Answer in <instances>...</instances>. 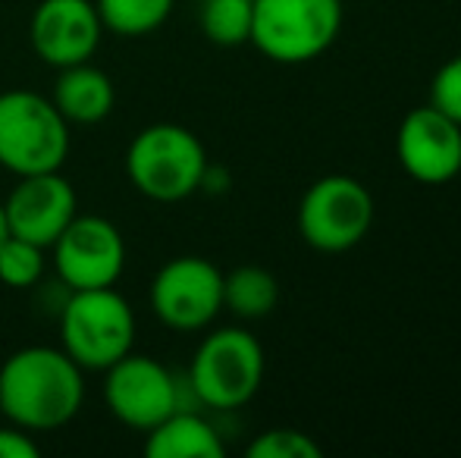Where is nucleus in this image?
<instances>
[{
    "instance_id": "10",
    "label": "nucleus",
    "mask_w": 461,
    "mask_h": 458,
    "mask_svg": "<svg viewBox=\"0 0 461 458\" xmlns=\"http://www.w3.org/2000/svg\"><path fill=\"white\" fill-rule=\"evenodd\" d=\"M50 248L57 276L69 292L116 286L126 267V238L97 214H76Z\"/></svg>"
},
{
    "instance_id": "18",
    "label": "nucleus",
    "mask_w": 461,
    "mask_h": 458,
    "mask_svg": "<svg viewBox=\"0 0 461 458\" xmlns=\"http://www.w3.org/2000/svg\"><path fill=\"white\" fill-rule=\"evenodd\" d=\"M255 0H201L198 22L207 41L220 48H236L251 38Z\"/></svg>"
},
{
    "instance_id": "4",
    "label": "nucleus",
    "mask_w": 461,
    "mask_h": 458,
    "mask_svg": "<svg viewBox=\"0 0 461 458\" xmlns=\"http://www.w3.org/2000/svg\"><path fill=\"white\" fill-rule=\"evenodd\" d=\"M60 343L82 371H107L132 352L135 311L116 286L76 289L60 311Z\"/></svg>"
},
{
    "instance_id": "3",
    "label": "nucleus",
    "mask_w": 461,
    "mask_h": 458,
    "mask_svg": "<svg viewBox=\"0 0 461 458\" xmlns=\"http://www.w3.org/2000/svg\"><path fill=\"white\" fill-rule=\"evenodd\" d=\"M69 122L54 101L13 88L0 94V166L13 176L54 173L67 164Z\"/></svg>"
},
{
    "instance_id": "20",
    "label": "nucleus",
    "mask_w": 461,
    "mask_h": 458,
    "mask_svg": "<svg viewBox=\"0 0 461 458\" xmlns=\"http://www.w3.org/2000/svg\"><path fill=\"white\" fill-rule=\"evenodd\" d=\"M323 449L304 430L270 427L258 434L249 446V458H321Z\"/></svg>"
},
{
    "instance_id": "1",
    "label": "nucleus",
    "mask_w": 461,
    "mask_h": 458,
    "mask_svg": "<svg viewBox=\"0 0 461 458\" xmlns=\"http://www.w3.org/2000/svg\"><path fill=\"white\" fill-rule=\"evenodd\" d=\"M86 402V371L54 346H25L0 364V411L16 427H67Z\"/></svg>"
},
{
    "instance_id": "15",
    "label": "nucleus",
    "mask_w": 461,
    "mask_h": 458,
    "mask_svg": "<svg viewBox=\"0 0 461 458\" xmlns=\"http://www.w3.org/2000/svg\"><path fill=\"white\" fill-rule=\"evenodd\" d=\"M217 427L192 409H176L145 434L148 458H223Z\"/></svg>"
},
{
    "instance_id": "23",
    "label": "nucleus",
    "mask_w": 461,
    "mask_h": 458,
    "mask_svg": "<svg viewBox=\"0 0 461 458\" xmlns=\"http://www.w3.org/2000/svg\"><path fill=\"white\" fill-rule=\"evenodd\" d=\"M10 236V227H6V214H4V202H0V242Z\"/></svg>"
},
{
    "instance_id": "14",
    "label": "nucleus",
    "mask_w": 461,
    "mask_h": 458,
    "mask_svg": "<svg viewBox=\"0 0 461 458\" xmlns=\"http://www.w3.org/2000/svg\"><path fill=\"white\" fill-rule=\"evenodd\" d=\"M50 101L69 126H95L107 120L116 104V88L104 69L92 67V60L76 67L57 69V82Z\"/></svg>"
},
{
    "instance_id": "11",
    "label": "nucleus",
    "mask_w": 461,
    "mask_h": 458,
    "mask_svg": "<svg viewBox=\"0 0 461 458\" xmlns=\"http://www.w3.org/2000/svg\"><path fill=\"white\" fill-rule=\"evenodd\" d=\"M395 154L414 183H452L461 173V126L433 104L414 107L395 132Z\"/></svg>"
},
{
    "instance_id": "22",
    "label": "nucleus",
    "mask_w": 461,
    "mask_h": 458,
    "mask_svg": "<svg viewBox=\"0 0 461 458\" xmlns=\"http://www.w3.org/2000/svg\"><path fill=\"white\" fill-rule=\"evenodd\" d=\"M38 455H41V449L32 440L29 430L16 427V424L0 427V458H38Z\"/></svg>"
},
{
    "instance_id": "19",
    "label": "nucleus",
    "mask_w": 461,
    "mask_h": 458,
    "mask_svg": "<svg viewBox=\"0 0 461 458\" xmlns=\"http://www.w3.org/2000/svg\"><path fill=\"white\" fill-rule=\"evenodd\" d=\"M44 251L29 238L6 236L0 242V283L10 289H32L44 276Z\"/></svg>"
},
{
    "instance_id": "6",
    "label": "nucleus",
    "mask_w": 461,
    "mask_h": 458,
    "mask_svg": "<svg viewBox=\"0 0 461 458\" xmlns=\"http://www.w3.org/2000/svg\"><path fill=\"white\" fill-rule=\"evenodd\" d=\"M342 16V0H255L249 41L274 63H311L333 48Z\"/></svg>"
},
{
    "instance_id": "9",
    "label": "nucleus",
    "mask_w": 461,
    "mask_h": 458,
    "mask_svg": "<svg viewBox=\"0 0 461 458\" xmlns=\"http://www.w3.org/2000/svg\"><path fill=\"white\" fill-rule=\"evenodd\" d=\"M104 373H107V380H104L107 409L126 427L148 434L154 424L183 409L179 380L173 377V371L164 361L151 358V355L129 352Z\"/></svg>"
},
{
    "instance_id": "17",
    "label": "nucleus",
    "mask_w": 461,
    "mask_h": 458,
    "mask_svg": "<svg viewBox=\"0 0 461 458\" xmlns=\"http://www.w3.org/2000/svg\"><path fill=\"white\" fill-rule=\"evenodd\" d=\"M176 0H95L104 29L120 38H145L170 19Z\"/></svg>"
},
{
    "instance_id": "5",
    "label": "nucleus",
    "mask_w": 461,
    "mask_h": 458,
    "mask_svg": "<svg viewBox=\"0 0 461 458\" xmlns=\"http://www.w3.org/2000/svg\"><path fill=\"white\" fill-rule=\"evenodd\" d=\"M264 364V348L249 330L220 327L194 348L188 364V390L207 409H242L261 390Z\"/></svg>"
},
{
    "instance_id": "8",
    "label": "nucleus",
    "mask_w": 461,
    "mask_h": 458,
    "mask_svg": "<svg viewBox=\"0 0 461 458\" xmlns=\"http://www.w3.org/2000/svg\"><path fill=\"white\" fill-rule=\"evenodd\" d=\"M151 311L176 333H198L223 311V270L201 255L170 257L151 280Z\"/></svg>"
},
{
    "instance_id": "12",
    "label": "nucleus",
    "mask_w": 461,
    "mask_h": 458,
    "mask_svg": "<svg viewBox=\"0 0 461 458\" xmlns=\"http://www.w3.org/2000/svg\"><path fill=\"white\" fill-rule=\"evenodd\" d=\"M101 35L95 0H41L29 19L32 50L54 69L92 60Z\"/></svg>"
},
{
    "instance_id": "21",
    "label": "nucleus",
    "mask_w": 461,
    "mask_h": 458,
    "mask_svg": "<svg viewBox=\"0 0 461 458\" xmlns=\"http://www.w3.org/2000/svg\"><path fill=\"white\" fill-rule=\"evenodd\" d=\"M430 104L461 126V54L437 69L430 82Z\"/></svg>"
},
{
    "instance_id": "2",
    "label": "nucleus",
    "mask_w": 461,
    "mask_h": 458,
    "mask_svg": "<svg viewBox=\"0 0 461 458\" xmlns=\"http://www.w3.org/2000/svg\"><path fill=\"white\" fill-rule=\"evenodd\" d=\"M207 151L192 129L179 122L145 126L126 148L129 183L145 198L160 204L183 202L201 189Z\"/></svg>"
},
{
    "instance_id": "13",
    "label": "nucleus",
    "mask_w": 461,
    "mask_h": 458,
    "mask_svg": "<svg viewBox=\"0 0 461 458\" xmlns=\"http://www.w3.org/2000/svg\"><path fill=\"white\" fill-rule=\"evenodd\" d=\"M4 214L10 236L50 248L67 223L79 214V198L60 170L35 173V176H19L4 202Z\"/></svg>"
},
{
    "instance_id": "16",
    "label": "nucleus",
    "mask_w": 461,
    "mask_h": 458,
    "mask_svg": "<svg viewBox=\"0 0 461 458\" xmlns=\"http://www.w3.org/2000/svg\"><path fill=\"white\" fill-rule=\"evenodd\" d=\"M279 301V283L267 267L242 264L223 274V308L242 320L267 318Z\"/></svg>"
},
{
    "instance_id": "7",
    "label": "nucleus",
    "mask_w": 461,
    "mask_h": 458,
    "mask_svg": "<svg viewBox=\"0 0 461 458\" xmlns=\"http://www.w3.org/2000/svg\"><path fill=\"white\" fill-rule=\"evenodd\" d=\"M374 227V195L367 185L346 173L311 183L298 204V232L317 251H348Z\"/></svg>"
}]
</instances>
